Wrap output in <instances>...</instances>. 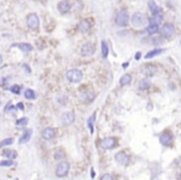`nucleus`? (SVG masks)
Returning a JSON list of instances; mask_svg holds the SVG:
<instances>
[{"mask_svg": "<svg viewBox=\"0 0 181 180\" xmlns=\"http://www.w3.org/2000/svg\"><path fill=\"white\" fill-rule=\"evenodd\" d=\"M3 155L6 158V159H16L18 158V152L14 150V149H5L3 150Z\"/></svg>", "mask_w": 181, "mask_h": 180, "instance_id": "20", "label": "nucleus"}, {"mask_svg": "<svg viewBox=\"0 0 181 180\" xmlns=\"http://www.w3.org/2000/svg\"><path fill=\"white\" fill-rule=\"evenodd\" d=\"M149 21H155V22L160 24V22L163 21V15H161V12H159V14H154L153 18H151Z\"/></svg>", "mask_w": 181, "mask_h": 180, "instance_id": "31", "label": "nucleus"}, {"mask_svg": "<svg viewBox=\"0 0 181 180\" xmlns=\"http://www.w3.org/2000/svg\"><path fill=\"white\" fill-rule=\"evenodd\" d=\"M70 163L68 162H60L55 169V174L57 178H66L70 172Z\"/></svg>", "mask_w": 181, "mask_h": 180, "instance_id": "4", "label": "nucleus"}, {"mask_svg": "<svg viewBox=\"0 0 181 180\" xmlns=\"http://www.w3.org/2000/svg\"><path fill=\"white\" fill-rule=\"evenodd\" d=\"M115 162H117L119 165H128L129 163V157L127 155L125 152H118L115 154Z\"/></svg>", "mask_w": 181, "mask_h": 180, "instance_id": "13", "label": "nucleus"}, {"mask_svg": "<svg viewBox=\"0 0 181 180\" xmlns=\"http://www.w3.org/2000/svg\"><path fill=\"white\" fill-rule=\"evenodd\" d=\"M16 108H18V109H21V111H22V109H24V105H22L21 102H20V103H18V105H16Z\"/></svg>", "mask_w": 181, "mask_h": 180, "instance_id": "36", "label": "nucleus"}, {"mask_svg": "<svg viewBox=\"0 0 181 180\" xmlns=\"http://www.w3.org/2000/svg\"><path fill=\"white\" fill-rule=\"evenodd\" d=\"M112 179H113L112 174H104L100 176V180H112Z\"/></svg>", "mask_w": 181, "mask_h": 180, "instance_id": "35", "label": "nucleus"}, {"mask_svg": "<svg viewBox=\"0 0 181 180\" xmlns=\"http://www.w3.org/2000/svg\"><path fill=\"white\" fill-rule=\"evenodd\" d=\"M90 28H92V21L89 19H82L78 22V30L81 32H87L90 30Z\"/></svg>", "mask_w": 181, "mask_h": 180, "instance_id": "15", "label": "nucleus"}, {"mask_svg": "<svg viewBox=\"0 0 181 180\" xmlns=\"http://www.w3.org/2000/svg\"><path fill=\"white\" fill-rule=\"evenodd\" d=\"M146 22H148L146 16L143 14V12L137 11V12H134V14L132 15V24H133V26L137 28V29L144 28L146 25Z\"/></svg>", "mask_w": 181, "mask_h": 180, "instance_id": "2", "label": "nucleus"}, {"mask_svg": "<svg viewBox=\"0 0 181 180\" xmlns=\"http://www.w3.org/2000/svg\"><path fill=\"white\" fill-rule=\"evenodd\" d=\"M24 97L26 98V99H35V98H36V95H35V92L32 91V89L28 88V89H25V92H24Z\"/></svg>", "mask_w": 181, "mask_h": 180, "instance_id": "27", "label": "nucleus"}, {"mask_svg": "<svg viewBox=\"0 0 181 180\" xmlns=\"http://www.w3.org/2000/svg\"><path fill=\"white\" fill-rule=\"evenodd\" d=\"M130 82H132V76L130 75H124L123 77H120V80H119L120 86H128V85H130Z\"/></svg>", "mask_w": 181, "mask_h": 180, "instance_id": "24", "label": "nucleus"}, {"mask_svg": "<svg viewBox=\"0 0 181 180\" xmlns=\"http://www.w3.org/2000/svg\"><path fill=\"white\" fill-rule=\"evenodd\" d=\"M164 51H165L164 48H154V50L149 51V52L145 55V58H146V60H150V58H153V57H155V56H158V55L163 54Z\"/></svg>", "mask_w": 181, "mask_h": 180, "instance_id": "22", "label": "nucleus"}, {"mask_svg": "<svg viewBox=\"0 0 181 180\" xmlns=\"http://www.w3.org/2000/svg\"><path fill=\"white\" fill-rule=\"evenodd\" d=\"M9 89H10V91H11L12 93L19 95V93H20V91H21V87H20V86H18V85H12Z\"/></svg>", "mask_w": 181, "mask_h": 180, "instance_id": "32", "label": "nucleus"}, {"mask_svg": "<svg viewBox=\"0 0 181 180\" xmlns=\"http://www.w3.org/2000/svg\"><path fill=\"white\" fill-rule=\"evenodd\" d=\"M129 20H130V16H129L127 9H120L117 12V16H115V24L120 28H125L128 26Z\"/></svg>", "mask_w": 181, "mask_h": 180, "instance_id": "1", "label": "nucleus"}, {"mask_svg": "<svg viewBox=\"0 0 181 180\" xmlns=\"http://www.w3.org/2000/svg\"><path fill=\"white\" fill-rule=\"evenodd\" d=\"M57 8L61 14H67L72 10V2L71 0H62V2L58 3Z\"/></svg>", "mask_w": 181, "mask_h": 180, "instance_id": "12", "label": "nucleus"}, {"mask_svg": "<svg viewBox=\"0 0 181 180\" xmlns=\"http://www.w3.org/2000/svg\"><path fill=\"white\" fill-rule=\"evenodd\" d=\"M173 139H174V135L170 131H164L160 133L159 135V140H160V143L164 145V147H169L173 144Z\"/></svg>", "mask_w": 181, "mask_h": 180, "instance_id": "7", "label": "nucleus"}, {"mask_svg": "<svg viewBox=\"0 0 181 180\" xmlns=\"http://www.w3.org/2000/svg\"><path fill=\"white\" fill-rule=\"evenodd\" d=\"M179 179H181V174H180V175H179Z\"/></svg>", "mask_w": 181, "mask_h": 180, "instance_id": "40", "label": "nucleus"}, {"mask_svg": "<svg viewBox=\"0 0 181 180\" xmlns=\"http://www.w3.org/2000/svg\"><path fill=\"white\" fill-rule=\"evenodd\" d=\"M159 24L158 22H155V21H149L148 24V26H146V32L149 35H154V34H156L159 32Z\"/></svg>", "mask_w": 181, "mask_h": 180, "instance_id": "17", "label": "nucleus"}, {"mask_svg": "<svg viewBox=\"0 0 181 180\" xmlns=\"http://www.w3.org/2000/svg\"><path fill=\"white\" fill-rule=\"evenodd\" d=\"M41 135H42L44 140L48 142V140L54 139L56 137V129H55V128H52V127H46V128H44V129H42Z\"/></svg>", "mask_w": 181, "mask_h": 180, "instance_id": "11", "label": "nucleus"}, {"mask_svg": "<svg viewBox=\"0 0 181 180\" xmlns=\"http://www.w3.org/2000/svg\"><path fill=\"white\" fill-rule=\"evenodd\" d=\"M90 174H92V176H90V178H94V175H96V173H94V170L92 169V172H90Z\"/></svg>", "mask_w": 181, "mask_h": 180, "instance_id": "39", "label": "nucleus"}, {"mask_svg": "<svg viewBox=\"0 0 181 180\" xmlns=\"http://www.w3.org/2000/svg\"><path fill=\"white\" fill-rule=\"evenodd\" d=\"M12 164H14L12 159H8V160H3V162H0V166H11Z\"/></svg>", "mask_w": 181, "mask_h": 180, "instance_id": "33", "label": "nucleus"}, {"mask_svg": "<svg viewBox=\"0 0 181 180\" xmlns=\"http://www.w3.org/2000/svg\"><path fill=\"white\" fill-rule=\"evenodd\" d=\"M15 46H18L21 51H24V52H30V51H32V46L28 42H21V44H18Z\"/></svg>", "mask_w": 181, "mask_h": 180, "instance_id": "25", "label": "nucleus"}, {"mask_svg": "<svg viewBox=\"0 0 181 180\" xmlns=\"http://www.w3.org/2000/svg\"><path fill=\"white\" fill-rule=\"evenodd\" d=\"M26 25L30 30H37L38 26H40V19H38V15L35 14V12H31V14L28 15L26 18Z\"/></svg>", "mask_w": 181, "mask_h": 180, "instance_id": "6", "label": "nucleus"}, {"mask_svg": "<svg viewBox=\"0 0 181 180\" xmlns=\"http://www.w3.org/2000/svg\"><path fill=\"white\" fill-rule=\"evenodd\" d=\"M12 142H14V139H12V138H5V139H3L2 142H0V149L4 148V147H8V145H11Z\"/></svg>", "mask_w": 181, "mask_h": 180, "instance_id": "29", "label": "nucleus"}, {"mask_svg": "<svg viewBox=\"0 0 181 180\" xmlns=\"http://www.w3.org/2000/svg\"><path fill=\"white\" fill-rule=\"evenodd\" d=\"M62 124L63 125H70L74 122V113L73 112H64L61 117Z\"/></svg>", "mask_w": 181, "mask_h": 180, "instance_id": "14", "label": "nucleus"}, {"mask_svg": "<svg viewBox=\"0 0 181 180\" xmlns=\"http://www.w3.org/2000/svg\"><path fill=\"white\" fill-rule=\"evenodd\" d=\"M160 31V36H163L164 38H170L174 36L175 34V28H174V25L170 24V22H165L163 26L159 29Z\"/></svg>", "mask_w": 181, "mask_h": 180, "instance_id": "5", "label": "nucleus"}, {"mask_svg": "<svg viewBox=\"0 0 181 180\" xmlns=\"http://www.w3.org/2000/svg\"><path fill=\"white\" fill-rule=\"evenodd\" d=\"M16 124H18V125H21V127L26 125V124H28V118H21V119H18V121H16Z\"/></svg>", "mask_w": 181, "mask_h": 180, "instance_id": "34", "label": "nucleus"}, {"mask_svg": "<svg viewBox=\"0 0 181 180\" xmlns=\"http://www.w3.org/2000/svg\"><path fill=\"white\" fill-rule=\"evenodd\" d=\"M100 50H102V57L103 58H107L108 54H109V48H108V44L104 40H103L102 44H100Z\"/></svg>", "mask_w": 181, "mask_h": 180, "instance_id": "23", "label": "nucleus"}, {"mask_svg": "<svg viewBox=\"0 0 181 180\" xmlns=\"http://www.w3.org/2000/svg\"><path fill=\"white\" fill-rule=\"evenodd\" d=\"M128 65H129L128 62H124V63H123V68H127V67H128Z\"/></svg>", "mask_w": 181, "mask_h": 180, "instance_id": "38", "label": "nucleus"}, {"mask_svg": "<svg viewBox=\"0 0 181 180\" xmlns=\"http://www.w3.org/2000/svg\"><path fill=\"white\" fill-rule=\"evenodd\" d=\"M148 9L149 11L151 12V15L154 14H159V12H161V8L158 6V4L154 2V0H149L148 2Z\"/></svg>", "mask_w": 181, "mask_h": 180, "instance_id": "18", "label": "nucleus"}, {"mask_svg": "<svg viewBox=\"0 0 181 180\" xmlns=\"http://www.w3.org/2000/svg\"><path fill=\"white\" fill-rule=\"evenodd\" d=\"M94 98H96V93H94V91H90V89L84 91V92H81L80 96H78V99L81 102H83V103H89V102H93Z\"/></svg>", "mask_w": 181, "mask_h": 180, "instance_id": "10", "label": "nucleus"}, {"mask_svg": "<svg viewBox=\"0 0 181 180\" xmlns=\"http://www.w3.org/2000/svg\"><path fill=\"white\" fill-rule=\"evenodd\" d=\"M31 135H32V129H25L24 131V133L21 134V137H20V139H19V143L20 144H25V143H28L29 140L31 139Z\"/></svg>", "mask_w": 181, "mask_h": 180, "instance_id": "16", "label": "nucleus"}, {"mask_svg": "<svg viewBox=\"0 0 181 180\" xmlns=\"http://www.w3.org/2000/svg\"><path fill=\"white\" fill-rule=\"evenodd\" d=\"M81 55L82 56H92L96 52V45L93 42H84L81 46Z\"/></svg>", "mask_w": 181, "mask_h": 180, "instance_id": "8", "label": "nucleus"}, {"mask_svg": "<svg viewBox=\"0 0 181 180\" xmlns=\"http://www.w3.org/2000/svg\"><path fill=\"white\" fill-rule=\"evenodd\" d=\"M143 72H144V75L146 77H151V76H154L155 73L158 72V67L155 65H146V66H144Z\"/></svg>", "mask_w": 181, "mask_h": 180, "instance_id": "19", "label": "nucleus"}, {"mask_svg": "<svg viewBox=\"0 0 181 180\" xmlns=\"http://www.w3.org/2000/svg\"><path fill=\"white\" fill-rule=\"evenodd\" d=\"M64 157H66V154H64V152L61 150V149H57V150L55 152V154H54V159H55V160H61V159H63Z\"/></svg>", "mask_w": 181, "mask_h": 180, "instance_id": "28", "label": "nucleus"}, {"mask_svg": "<svg viewBox=\"0 0 181 180\" xmlns=\"http://www.w3.org/2000/svg\"><path fill=\"white\" fill-rule=\"evenodd\" d=\"M150 86H151V83L148 78H143V80H140L138 82V88L140 89V91H146V89L150 88Z\"/></svg>", "mask_w": 181, "mask_h": 180, "instance_id": "21", "label": "nucleus"}, {"mask_svg": "<svg viewBox=\"0 0 181 180\" xmlns=\"http://www.w3.org/2000/svg\"><path fill=\"white\" fill-rule=\"evenodd\" d=\"M94 119H96V114H93L92 117H90V118L88 119V129H89L90 134H93V132H94V129H93V124H94Z\"/></svg>", "mask_w": 181, "mask_h": 180, "instance_id": "30", "label": "nucleus"}, {"mask_svg": "<svg viewBox=\"0 0 181 180\" xmlns=\"http://www.w3.org/2000/svg\"><path fill=\"white\" fill-rule=\"evenodd\" d=\"M140 57H141V54H140V52H137V54H135V60H140Z\"/></svg>", "mask_w": 181, "mask_h": 180, "instance_id": "37", "label": "nucleus"}, {"mask_svg": "<svg viewBox=\"0 0 181 180\" xmlns=\"http://www.w3.org/2000/svg\"><path fill=\"white\" fill-rule=\"evenodd\" d=\"M150 42H151L154 46H160V45H163V44L165 42V40H164L163 36H161V37H151Z\"/></svg>", "mask_w": 181, "mask_h": 180, "instance_id": "26", "label": "nucleus"}, {"mask_svg": "<svg viewBox=\"0 0 181 180\" xmlns=\"http://www.w3.org/2000/svg\"><path fill=\"white\" fill-rule=\"evenodd\" d=\"M66 78L68 82L71 83H78L82 81L83 78V72L81 70H77V68H72V70H68L66 72Z\"/></svg>", "mask_w": 181, "mask_h": 180, "instance_id": "3", "label": "nucleus"}, {"mask_svg": "<svg viewBox=\"0 0 181 180\" xmlns=\"http://www.w3.org/2000/svg\"><path fill=\"white\" fill-rule=\"evenodd\" d=\"M100 147L106 150H110V149H114L117 147V139L114 137H108V138H104L100 142Z\"/></svg>", "mask_w": 181, "mask_h": 180, "instance_id": "9", "label": "nucleus"}]
</instances>
